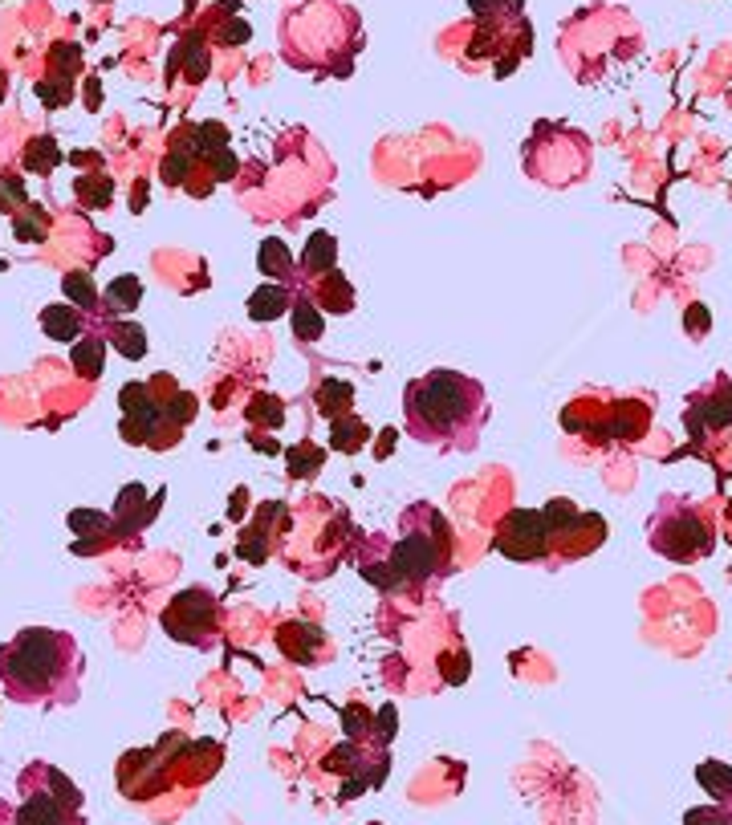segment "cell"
<instances>
[{"label":"cell","instance_id":"1","mask_svg":"<svg viewBox=\"0 0 732 825\" xmlns=\"http://www.w3.org/2000/svg\"><path fill=\"white\" fill-rule=\"evenodd\" d=\"M407 435L436 452H472L488 419V395L476 378L456 370H432L411 378L403 391Z\"/></svg>","mask_w":732,"mask_h":825},{"label":"cell","instance_id":"2","mask_svg":"<svg viewBox=\"0 0 732 825\" xmlns=\"http://www.w3.org/2000/svg\"><path fill=\"white\" fill-rule=\"evenodd\" d=\"M86 655L74 634L49 626H29L0 647V683L17 704H74L82 695Z\"/></svg>","mask_w":732,"mask_h":825},{"label":"cell","instance_id":"3","mask_svg":"<svg viewBox=\"0 0 732 825\" xmlns=\"http://www.w3.org/2000/svg\"><path fill=\"white\" fill-rule=\"evenodd\" d=\"M452 525L432 504H411L399 517V537L387 545V565L399 586H427L452 574Z\"/></svg>","mask_w":732,"mask_h":825},{"label":"cell","instance_id":"4","mask_svg":"<svg viewBox=\"0 0 732 825\" xmlns=\"http://www.w3.org/2000/svg\"><path fill=\"white\" fill-rule=\"evenodd\" d=\"M647 541H651L655 553L688 565V561L708 557L716 537H712V525L700 517V509H696L692 500H684V496H663L659 509H655V517H651Z\"/></svg>","mask_w":732,"mask_h":825},{"label":"cell","instance_id":"5","mask_svg":"<svg viewBox=\"0 0 732 825\" xmlns=\"http://www.w3.org/2000/svg\"><path fill=\"white\" fill-rule=\"evenodd\" d=\"M45 781L49 785H29L21 777V805L9 809V825H78V809H82V793L70 785L66 773H57L45 765Z\"/></svg>","mask_w":732,"mask_h":825},{"label":"cell","instance_id":"6","mask_svg":"<svg viewBox=\"0 0 732 825\" xmlns=\"http://www.w3.org/2000/svg\"><path fill=\"white\" fill-rule=\"evenodd\" d=\"M163 630L175 643L188 647H216L220 643V602L212 590L192 586L167 602L163 610Z\"/></svg>","mask_w":732,"mask_h":825},{"label":"cell","instance_id":"7","mask_svg":"<svg viewBox=\"0 0 732 825\" xmlns=\"http://www.w3.org/2000/svg\"><path fill=\"white\" fill-rule=\"evenodd\" d=\"M497 553H505L509 561H545L549 549H554V533H549L545 513L533 509H513L493 537Z\"/></svg>","mask_w":732,"mask_h":825},{"label":"cell","instance_id":"8","mask_svg":"<svg viewBox=\"0 0 732 825\" xmlns=\"http://www.w3.org/2000/svg\"><path fill=\"white\" fill-rule=\"evenodd\" d=\"M86 322H90V313L78 309L74 301H70V305H45V309H41V330H45L53 342H78L82 330H86Z\"/></svg>","mask_w":732,"mask_h":825},{"label":"cell","instance_id":"9","mask_svg":"<svg viewBox=\"0 0 732 825\" xmlns=\"http://www.w3.org/2000/svg\"><path fill=\"white\" fill-rule=\"evenodd\" d=\"M338 261V244L330 232H314L310 244H305V257H301V281H314L322 273H330Z\"/></svg>","mask_w":732,"mask_h":825},{"label":"cell","instance_id":"10","mask_svg":"<svg viewBox=\"0 0 732 825\" xmlns=\"http://www.w3.org/2000/svg\"><path fill=\"white\" fill-rule=\"evenodd\" d=\"M139 301H143V281L127 273V277H114L106 285L98 305H106V313H131V309H139Z\"/></svg>","mask_w":732,"mask_h":825},{"label":"cell","instance_id":"11","mask_svg":"<svg viewBox=\"0 0 732 825\" xmlns=\"http://www.w3.org/2000/svg\"><path fill=\"white\" fill-rule=\"evenodd\" d=\"M106 342L131 362H139L147 354V334L135 322H106Z\"/></svg>","mask_w":732,"mask_h":825},{"label":"cell","instance_id":"12","mask_svg":"<svg viewBox=\"0 0 732 825\" xmlns=\"http://www.w3.org/2000/svg\"><path fill=\"white\" fill-rule=\"evenodd\" d=\"M289 309V293L285 285H261L249 301V317L253 322H273V317H281Z\"/></svg>","mask_w":732,"mask_h":825},{"label":"cell","instance_id":"13","mask_svg":"<svg viewBox=\"0 0 732 825\" xmlns=\"http://www.w3.org/2000/svg\"><path fill=\"white\" fill-rule=\"evenodd\" d=\"M102 358H106V338H78L74 342V370L86 378V383H94V378L102 374Z\"/></svg>","mask_w":732,"mask_h":825},{"label":"cell","instance_id":"14","mask_svg":"<svg viewBox=\"0 0 732 825\" xmlns=\"http://www.w3.org/2000/svg\"><path fill=\"white\" fill-rule=\"evenodd\" d=\"M696 781L716 797V801H732V769L720 765V760H704L696 769Z\"/></svg>","mask_w":732,"mask_h":825},{"label":"cell","instance_id":"15","mask_svg":"<svg viewBox=\"0 0 732 825\" xmlns=\"http://www.w3.org/2000/svg\"><path fill=\"white\" fill-rule=\"evenodd\" d=\"M293 334H297V342H318L322 338V317H318V309H314V301L310 297H297V305H293Z\"/></svg>","mask_w":732,"mask_h":825},{"label":"cell","instance_id":"16","mask_svg":"<svg viewBox=\"0 0 732 825\" xmlns=\"http://www.w3.org/2000/svg\"><path fill=\"white\" fill-rule=\"evenodd\" d=\"M183 57H188V82H204L208 78V49H204V41L200 37H183L175 45L171 61H183Z\"/></svg>","mask_w":732,"mask_h":825},{"label":"cell","instance_id":"17","mask_svg":"<svg viewBox=\"0 0 732 825\" xmlns=\"http://www.w3.org/2000/svg\"><path fill=\"white\" fill-rule=\"evenodd\" d=\"M74 192H78V200H82L86 208H106L114 183H110L106 175H82V179L74 183Z\"/></svg>","mask_w":732,"mask_h":825},{"label":"cell","instance_id":"18","mask_svg":"<svg viewBox=\"0 0 732 825\" xmlns=\"http://www.w3.org/2000/svg\"><path fill=\"white\" fill-rule=\"evenodd\" d=\"M261 269H265L269 277H277V281L293 277V261H289V252H285L281 240H265V244H261Z\"/></svg>","mask_w":732,"mask_h":825},{"label":"cell","instance_id":"19","mask_svg":"<svg viewBox=\"0 0 732 825\" xmlns=\"http://www.w3.org/2000/svg\"><path fill=\"white\" fill-rule=\"evenodd\" d=\"M61 289H66V297H74V305H78V309H86V313H94V309H98V301H102V297H98V289L90 285V277H86V273H70L66 281H61Z\"/></svg>","mask_w":732,"mask_h":825},{"label":"cell","instance_id":"20","mask_svg":"<svg viewBox=\"0 0 732 825\" xmlns=\"http://www.w3.org/2000/svg\"><path fill=\"white\" fill-rule=\"evenodd\" d=\"M45 228H49V216L37 204H25L17 212V240H45Z\"/></svg>","mask_w":732,"mask_h":825},{"label":"cell","instance_id":"21","mask_svg":"<svg viewBox=\"0 0 732 825\" xmlns=\"http://www.w3.org/2000/svg\"><path fill=\"white\" fill-rule=\"evenodd\" d=\"M25 163H29V171H41V175H49V171H53V163H57V147H53V139L45 135V139L29 143V155H25Z\"/></svg>","mask_w":732,"mask_h":825},{"label":"cell","instance_id":"22","mask_svg":"<svg viewBox=\"0 0 732 825\" xmlns=\"http://www.w3.org/2000/svg\"><path fill=\"white\" fill-rule=\"evenodd\" d=\"M188 163H192V151H188V147H175V151L163 159V179H167V183H183V175H188Z\"/></svg>","mask_w":732,"mask_h":825},{"label":"cell","instance_id":"23","mask_svg":"<svg viewBox=\"0 0 732 825\" xmlns=\"http://www.w3.org/2000/svg\"><path fill=\"white\" fill-rule=\"evenodd\" d=\"M684 825H728V817H724V809H716V805H700V809H688V813H684Z\"/></svg>","mask_w":732,"mask_h":825},{"label":"cell","instance_id":"24","mask_svg":"<svg viewBox=\"0 0 732 825\" xmlns=\"http://www.w3.org/2000/svg\"><path fill=\"white\" fill-rule=\"evenodd\" d=\"M192 411H196V399H192V395H175V407H171V403L163 407V415H167V423H171V427L188 423V419H192Z\"/></svg>","mask_w":732,"mask_h":825},{"label":"cell","instance_id":"25","mask_svg":"<svg viewBox=\"0 0 732 825\" xmlns=\"http://www.w3.org/2000/svg\"><path fill=\"white\" fill-rule=\"evenodd\" d=\"M106 529V525H114L110 517H102V513H90V509H78V513H70V529L74 533H90V529Z\"/></svg>","mask_w":732,"mask_h":825},{"label":"cell","instance_id":"26","mask_svg":"<svg viewBox=\"0 0 732 825\" xmlns=\"http://www.w3.org/2000/svg\"><path fill=\"white\" fill-rule=\"evenodd\" d=\"M362 435H366V427H362L358 419H346V423H342V431L334 435V443H338V448H342V452H354Z\"/></svg>","mask_w":732,"mask_h":825},{"label":"cell","instance_id":"27","mask_svg":"<svg viewBox=\"0 0 732 825\" xmlns=\"http://www.w3.org/2000/svg\"><path fill=\"white\" fill-rule=\"evenodd\" d=\"M0 208H13V212H21L25 208V196H21V183L17 179H0Z\"/></svg>","mask_w":732,"mask_h":825},{"label":"cell","instance_id":"28","mask_svg":"<svg viewBox=\"0 0 732 825\" xmlns=\"http://www.w3.org/2000/svg\"><path fill=\"white\" fill-rule=\"evenodd\" d=\"M249 415H253V419H265V415H269V423L277 427V423H281V403H265V399H257Z\"/></svg>","mask_w":732,"mask_h":825},{"label":"cell","instance_id":"29","mask_svg":"<svg viewBox=\"0 0 732 825\" xmlns=\"http://www.w3.org/2000/svg\"><path fill=\"white\" fill-rule=\"evenodd\" d=\"M692 322H696V330H692V334L700 338V334H704V326H708V313H704V305H692V309H688V326H692Z\"/></svg>","mask_w":732,"mask_h":825},{"label":"cell","instance_id":"30","mask_svg":"<svg viewBox=\"0 0 732 825\" xmlns=\"http://www.w3.org/2000/svg\"><path fill=\"white\" fill-rule=\"evenodd\" d=\"M94 5H106V0H94Z\"/></svg>","mask_w":732,"mask_h":825}]
</instances>
